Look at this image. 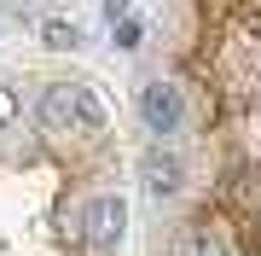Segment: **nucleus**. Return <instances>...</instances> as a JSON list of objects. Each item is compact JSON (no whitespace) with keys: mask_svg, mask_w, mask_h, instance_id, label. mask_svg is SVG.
<instances>
[{"mask_svg":"<svg viewBox=\"0 0 261 256\" xmlns=\"http://www.w3.org/2000/svg\"><path fill=\"white\" fill-rule=\"evenodd\" d=\"M41 123L53 134H99L105 128V105L93 99V87L82 82H53L41 94Z\"/></svg>","mask_w":261,"mask_h":256,"instance_id":"f257e3e1","label":"nucleus"},{"mask_svg":"<svg viewBox=\"0 0 261 256\" xmlns=\"http://www.w3.org/2000/svg\"><path fill=\"white\" fill-rule=\"evenodd\" d=\"M140 123H145V134H157V140L180 134V123H186V99H180L174 82H145L140 87Z\"/></svg>","mask_w":261,"mask_h":256,"instance_id":"f03ea898","label":"nucleus"},{"mask_svg":"<svg viewBox=\"0 0 261 256\" xmlns=\"http://www.w3.org/2000/svg\"><path fill=\"white\" fill-rule=\"evenodd\" d=\"M122 227H128L122 192H99V198L87 204V245H93V250H116L122 245Z\"/></svg>","mask_w":261,"mask_h":256,"instance_id":"7ed1b4c3","label":"nucleus"},{"mask_svg":"<svg viewBox=\"0 0 261 256\" xmlns=\"http://www.w3.org/2000/svg\"><path fill=\"white\" fill-rule=\"evenodd\" d=\"M180 175H186V163H180V152H168V146H145V157H140V180H145V192H157V198H168V192H180Z\"/></svg>","mask_w":261,"mask_h":256,"instance_id":"20e7f679","label":"nucleus"},{"mask_svg":"<svg viewBox=\"0 0 261 256\" xmlns=\"http://www.w3.org/2000/svg\"><path fill=\"white\" fill-rule=\"evenodd\" d=\"M174 256H226V239L215 227H203V221H192V227L180 233V250Z\"/></svg>","mask_w":261,"mask_h":256,"instance_id":"39448f33","label":"nucleus"},{"mask_svg":"<svg viewBox=\"0 0 261 256\" xmlns=\"http://www.w3.org/2000/svg\"><path fill=\"white\" fill-rule=\"evenodd\" d=\"M41 47H53V53H75V47H82V29H75L70 18H47V24H41Z\"/></svg>","mask_w":261,"mask_h":256,"instance_id":"423d86ee","label":"nucleus"},{"mask_svg":"<svg viewBox=\"0 0 261 256\" xmlns=\"http://www.w3.org/2000/svg\"><path fill=\"white\" fill-rule=\"evenodd\" d=\"M116 47H140V18H122L116 24Z\"/></svg>","mask_w":261,"mask_h":256,"instance_id":"0eeeda50","label":"nucleus"},{"mask_svg":"<svg viewBox=\"0 0 261 256\" xmlns=\"http://www.w3.org/2000/svg\"><path fill=\"white\" fill-rule=\"evenodd\" d=\"M12 117H18V94H12V87H0V128H6Z\"/></svg>","mask_w":261,"mask_h":256,"instance_id":"6e6552de","label":"nucleus"},{"mask_svg":"<svg viewBox=\"0 0 261 256\" xmlns=\"http://www.w3.org/2000/svg\"><path fill=\"white\" fill-rule=\"evenodd\" d=\"M105 18H111V24H122V18H128V0H105Z\"/></svg>","mask_w":261,"mask_h":256,"instance_id":"1a4fd4ad","label":"nucleus"}]
</instances>
